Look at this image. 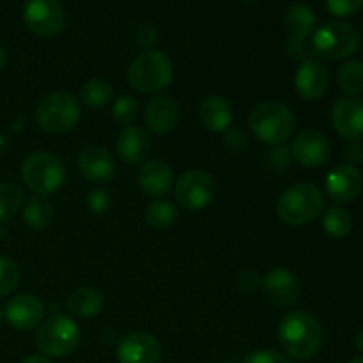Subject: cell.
Listing matches in <instances>:
<instances>
[{
	"instance_id": "cell-6",
	"label": "cell",
	"mask_w": 363,
	"mask_h": 363,
	"mask_svg": "<svg viewBox=\"0 0 363 363\" xmlns=\"http://www.w3.org/2000/svg\"><path fill=\"white\" fill-rule=\"evenodd\" d=\"M21 179L35 195L48 197L60 190L66 181V169L55 155L38 151L28 155L21 163Z\"/></svg>"
},
{
	"instance_id": "cell-17",
	"label": "cell",
	"mask_w": 363,
	"mask_h": 363,
	"mask_svg": "<svg viewBox=\"0 0 363 363\" xmlns=\"http://www.w3.org/2000/svg\"><path fill=\"white\" fill-rule=\"evenodd\" d=\"M363 186V176L353 165H339L332 169L326 176L325 191L337 204L353 202L360 195Z\"/></svg>"
},
{
	"instance_id": "cell-27",
	"label": "cell",
	"mask_w": 363,
	"mask_h": 363,
	"mask_svg": "<svg viewBox=\"0 0 363 363\" xmlns=\"http://www.w3.org/2000/svg\"><path fill=\"white\" fill-rule=\"evenodd\" d=\"M337 84L347 96H357L363 91V62L351 59L339 67Z\"/></svg>"
},
{
	"instance_id": "cell-20",
	"label": "cell",
	"mask_w": 363,
	"mask_h": 363,
	"mask_svg": "<svg viewBox=\"0 0 363 363\" xmlns=\"http://www.w3.org/2000/svg\"><path fill=\"white\" fill-rule=\"evenodd\" d=\"M116 149L119 158L128 165H142L147 162L152 151L151 137L138 126H126L117 137Z\"/></svg>"
},
{
	"instance_id": "cell-15",
	"label": "cell",
	"mask_w": 363,
	"mask_h": 363,
	"mask_svg": "<svg viewBox=\"0 0 363 363\" xmlns=\"http://www.w3.org/2000/svg\"><path fill=\"white\" fill-rule=\"evenodd\" d=\"M291 155L300 165L315 169L328 162L330 155H332V145L321 131L305 130L294 138L293 145H291Z\"/></svg>"
},
{
	"instance_id": "cell-26",
	"label": "cell",
	"mask_w": 363,
	"mask_h": 363,
	"mask_svg": "<svg viewBox=\"0 0 363 363\" xmlns=\"http://www.w3.org/2000/svg\"><path fill=\"white\" fill-rule=\"evenodd\" d=\"M80 101L89 108H105L113 101V87L103 78H92L82 85Z\"/></svg>"
},
{
	"instance_id": "cell-14",
	"label": "cell",
	"mask_w": 363,
	"mask_h": 363,
	"mask_svg": "<svg viewBox=\"0 0 363 363\" xmlns=\"http://www.w3.org/2000/svg\"><path fill=\"white\" fill-rule=\"evenodd\" d=\"M332 123L337 133L346 140L363 137V99L357 96H342L332 108Z\"/></svg>"
},
{
	"instance_id": "cell-35",
	"label": "cell",
	"mask_w": 363,
	"mask_h": 363,
	"mask_svg": "<svg viewBox=\"0 0 363 363\" xmlns=\"http://www.w3.org/2000/svg\"><path fill=\"white\" fill-rule=\"evenodd\" d=\"M243 363H294L291 358H287L286 354L279 353V351L273 350H259L252 351L245 357Z\"/></svg>"
},
{
	"instance_id": "cell-8",
	"label": "cell",
	"mask_w": 363,
	"mask_h": 363,
	"mask_svg": "<svg viewBox=\"0 0 363 363\" xmlns=\"http://www.w3.org/2000/svg\"><path fill=\"white\" fill-rule=\"evenodd\" d=\"M360 45V34L346 21H328L312 34L311 52L326 60H340L353 55Z\"/></svg>"
},
{
	"instance_id": "cell-23",
	"label": "cell",
	"mask_w": 363,
	"mask_h": 363,
	"mask_svg": "<svg viewBox=\"0 0 363 363\" xmlns=\"http://www.w3.org/2000/svg\"><path fill=\"white\" fill-rule=\"evenodd\" d=\"M199 119L206 130L213 131V133H222V131L229 130L233 124V106L223 96H208L199 106Z\"/></svg>"
},
{
	"instance_id": "cell-39",
	"label": "cell",
	"mask_w": 363,
	"mask_h": 363,
	"mask_svg": "<svg viewBox=\"0 0 363 363\" xmlns=\"http://www.w3.org/2000/svg\"><path fill=\"white\" fill-rule=\"evenodd\" d=\"M6 62H7V53H6V50H4V46L0 45V69H4Z\"/></svg>"
},
{
	"instance_id": "cell-33",
	"label": "cell",
	"mask_w": 363,
	"mask_h": 363,
	"mask_svg": "<svg viewBox=\"0 0 363 363\" xmlns=\"http://www.w3.org/2000/svg\"><path fill=\"white\" fill-rule=\"evenodd\" d=\"M112 206V195L110 191L103 190V188H96L89 194L87 197V208L92 215H105Z\"/></svg>"
},
{
	"instance_id": "cell-24",
	"label": "cell",
	"mask_w": 363,
	"mask_h": 363,
	"mask_svg": "<svg viewBox=\"0 0 363 363\" xmlns=\"http://www.w3.org/2000/svg\"><path fill=\"white\" fill-rule=\"evenodd\" d=\"M105 298L92 287H80L67 296L66 308L71 315L80 319H91L103 311Z\"/></svg>"
},
{
	"instance_id": "cell-7",
	"label": "cell",
	"mask_w": 363,
	"mask_h": 363,
	"mask_svg": "<svg viewBox=\"0 0 363 363\" xmlns=\"http://www.w3.org/2000/svg\"><path fill=\"white\" fill-rule=\"evenodd\" d=\"M82 339L77 323L62 314L52 315L39 325L35 346L46 358H62L73 353Z\"/></svg>"
},
{
	"instance_id": "cell-2",
	"label": "cell",
	"mask_w": 363,
	"mask_h": 363,
	"mask_svg": "<svg viewBox=\"0 0 363 363\" xmlns=\"http://www.w3.org/2000/svg\"><path fill=\"white\" fill-rule=\"evenodd\" d=\"M248 126L262 144L284 145L296 130V117L286 103L266 101L255 106L248 117Z\"/></svg>"
},
{
	"instance_id": "cell-40",
	"label": "cell",
	"mask_w": 363,
	"mask_h": 363,
	"mask_svg": "<svg viewBox=\"0 0 363 363\" xmlns=\"http://www.w3.org/2000/svg\"><path fill=\"white\" fill-rule=\"evenodd\" d=\"M357 347L363 353V330L357 335Z\"/></svg>"
},
{
	"instance_id": "cell-5",
	"label": "cell",
	"mask_w": 363,
	"mask_h": 363,
	"mask_svg": "<svg viewBox=\"0 0 363 363\" xmlns=\"http://www.w3.org/2000/svg\"><path fill=\"white\" fill-rule=\"evenodd\" d=\"M82 117L80 99L64 91L50 92L35 108V121L46 133L60 135L73 130Z\"/></svg>"
},
{
	"instance_id": "cell-9",
	"label": "cell",
	"mask_w": 363,
	"mask_h": 363,
	"mask_svg": "<svg viewBox=\"0 0 363 363\" xmlns=\"http://www.w3.org/2000/svg\"><path fill=\"white\" fill-rule=\"evenodd\" d=\"M176 201L186 211H201L208 208L216 194L213 177L204 170H188L176 183Z\"/></svg>"
},
{
	"instance_id": "cell-41",
	"label": "cell",
	"mask_w": 363,
	"mask_h": 363,
	"mask_svg": "<svg viewBox=\"0 0 363 363\" xmlns=\"http://www.w3.org/2000/svg\"><path fill=\"white\" fill-rule=\"evenodd\" d=\"M350 363H363V357H357L353 360H350Z\"/></svg>"
},
{
	"instance_id": "cell-3",
	"label": "cell",
	"mask_w": 363,
	"mask_h": 363,
	"mask_svg": "<svg viewBox=\"0 0 363 363\" xmlns=\"http://www.w3.org/2000/svg\"><path fill=\"white\" fill-rule=\"evenodd\" d=\"M325 206L321 190L312 183L287 188L277 201V216L287 225H305L318 218Z\"/></svg>"
},
{
	"instance_id": "cell-1",
	"label": "cell",
	"mask_w": 363,
	"mask_h": 363,
	"mask_svg": "<svg viewBox=\"0 0 363 363\" xmlns=\"http://www.w3.org/2000/svg\"><path fill=\"white\" fill-rule=\"evenodd\" d=\"M277 335L284 353L300 362L311 360L323 346L321 325L314 315L303 311H293L284 315Z\"/></svg>"
},
{
	"instance_id": "cell-42",
	"label": "cell",
	"mask_w": 363,
	"mask_h": 363,
	"mask_svg": "<svg viewBox=\"0 0 363 363\" xmlns=\"http://www.w3.org/2000/svg\"><path fill=\"white\" fill-rule=\"evenodd\" d=\"M2 318H4V312L0 311V321H2Z\"/></svg>"
},
{
	"instance_id": "cell-38",
	"label": "cell",
	"mask_w": 363,
	"mask_h": 363,
	"mask_svg": "<svg viewBox=\"0 0 363 363\" xmlns=\"http://www.w3.org/2000/svg\"><path fill=\"white\" fill-rule=\"evenodd\" d=\"M23 363H52V362H50L46 357H43V354H30V357L25 358Z\"/></svg>"
},
{
	"instance_id": "cell-25",
	"label": "cell",
	"mask_w": 363,
	"mask_h": 363,
	"mask_svg": "<svg viewBox=\"0 0 363 363\" xmlns=\"http://www.w3.org/2000/svg\"><path fill=\"white\" fill-rule=\"evenodd\" d=\"M53 216H55V209L53 204L48 201V197H43V195H34L27 201L23 209V222L27 223L30 229L34 230H43L53 222Z\"/></svg>"
},
{
	"instance_id": "cell-22",
	"label": "cell",
	"mask_w": 363,
	"mask_h": 363,
	"mask_svg": "<svg viewBox=\"0 0 363 363\" xmlns=\"http://www.w3.org/2000/svg\"><path fill=\"white\" fill-rule=\"evenodd\" d=\"M137 183L149 197H165L174 186V172L163 160H149L138 169Z\"/></svg>"
},
{
	"instance_id": "cell-28",
	"label": "cell",
	"mask_w": 363,
	"mask_h": 363,
	"mask_svg": "<svg viewBox=\"0 0 363 363\" xmlns=\"http://www.w3.org/2000/svg\"><path fill=\"white\" fill-rule=\"evenodd\" d=\"M351 227H353V218L346 209L330 208L323 215V229L330 238L340 240L351 233Z\"/></svg>"
},
{
	"instance_id": "cell-30",
	"label": "cell",
	"mask_w": 363,
	"mask_h": 363,
	"mask_svg": "<svg viewBox=\"0 0 363 363\" xmlns=\"http://www.w3.org/2000/svg\"><path fill=\"white\" fill-rule=\"evenodd\" d=\"M177 220V208L169 201H155L145 209V222L155 229H169Z\"/></svg>"
},
{
	"instance_id": "cell-29",
	"label": "cell",
	"mask_w": 363,
	"mask_h": 363,
	"mask_svg": "<svg viewBox=\"0 0 363 363\" xmlns=\"http://www.w3.org/2000/svg\"><path fill=\"white\" fill-rule=\"evenodd\" d=\"M23 206V190L18 184H0V223H6L16 215Z\"/></svg>"
},
{
	"instance_id": "cell-11",
	"label": "cell",
	"mask_w": 363,
	"mask_h": 363,
	"mask_svg": "<svg viewBox=\"0 0 363 363\" xmlns=\"http://www.w3.org/2000/svg\"><path fill=\"white\" fill-rule=\"evenodd\" d=\"M289 38H287V52L291 57H307L311 52V45H307V39L314 34L315 14L305 4H294L287 9L284 16Z\"/></svg>"
},
{
	"instance_id": "cell-4",
	"label": "cell",
	"mask_w": 363,
	"mask_h": 363,
	"mask_svg": "<svg viewBox=\"0 0 363 363\" xmlns=\"http://www.w3.org/2000/svg\"><path fill=\"white\" fill-rule=\"evenodd\" d=\"M174 80L172 60L160 50H145L128 67V84L138 92H158Z\"/></svg>"
},
{
	"instance_id": "cell-18",
	"label": "cell",
	"mask_w": 363,
	"mask_h": 363,
	"mask_svg": "<svg viewBox=\"0 0 363 363\" xmlns=\"http://www.w3.org/2000/svg\"><path fill=\"white\" fill-rule=\"evenodd\" d=\"M78 169L87 181L106 184L116 176V162L103 145H87L78 155Z\"/></svg>"
},
{
	"instance_id": "cell-36",
	"label": "cell",
	"mask_w": 363,
	"mask_h": 363,
	"mask_svg": "<svg viewBox=\"0 0 363 363\" xmlns=\"http://www.w3.org/2000/svg\"><path fill=\"white\" fill-rule=\"evenodd\" d=\"M135 39H137V43L142 48L152 50V46L158 41V32H156V28L151 27V25H140V27L137 28Z\"/></svg>"
},
{
	"instance_id": "cell-31",
	"label": "cell",
	"mask_w": 363,
	"mask_h": 363,
	"mask_svg": "<svg viewBox=\"0 0 363 363\" xmlns=\"http://www.w3.org/2000/svg\"><path fill=\"white\" fill-rule=\"evenodd\" d=\"M138 99L131 94H123L119 98L113 99L112 103V116L121 124H131L138 117Z\"/></svg>"
},
{
	"instance_id": "cell-10",
	"label": "cell",
	"mask_w": 363,
	"mask_h": 363,
	"mask_svg": "<svg viewBox=\"0 0 363 363\" xmlns=\"http://www.w3.org/2000/svg\"><path fill=\"white\" fill-rule=\"evenodd\" d=\"M23 21L28 30L39 38H53L64 28L66 14L59 0H27Z\"/></svg>"
},
{
	"instance_id": "cell-34",
	"label": "cell",
	"mask_w": 363,
	"mask_h": 363,
	"mask_svg": "<svg viewBox=\"0 0 363 363\" xmlns=\"http://www.w3.org/2000/svg\"><path fill=\"white\" fill-rule=\"evenodd\" d=\"M326 7L333 16L347 18L362 9L363 0H326Z\"/></svg>"
},
{
	"instance_id": "cell-12",
	"label": "cell",
	"mask_w": 363,
	"mask_h": 363,
	"mask_svg": "<svg viewBox=\"0 0 363 363\" xmlns=\"http://www.w3.org/2000/svg\"><path fill=\"white\" fill-rule=\"evenodd\" d=\"M162 344L145 332L126 333L117 344L119 363H158L162 360Z\"/></svg>"
},
{
	"instance_id": "cell-21",
	"label": "cell",
	"mask_w": 363,
	"mask_h": 363,
	"mask_svg": "<svg viewBox=\"0 0 363 363\" xmlns=\"http://www.w3.org/2000/svg\"><path fill=\"white\" fill-rule=\"evenodd\" d=\"M144 123L151 133H170L179 123V105L170 96H155L145 106Z\"/></svg>"
},
{
	"instance_id": "cell-19",
	"label": "cell",
	"mask_w": 363,
	"mask_h": 363,
	"mask_svg": "<svg viewBox=\"0 0 363 363\" xmlns=\"http://www.w3.org/2000/svg\"><path fill=\"white\" fill-rule=\"evenodd\" d=\"M330 74L325 64L318 59H305L294 77V89L298 96L307 101L319 99L328 89Z\"/></svg>"
},
{
	"instance_id": "cell-32",
	"label": "cell",
	"mask_w": 363,
	"mask_h": 363,
	"mask_svg": "<svg viewBox=\"0 0 363 363\" xmlns=\"http://www.w3.org/2000/svg\"><path fill=\"white\" fill-rule=\"evenodd\" d=\"M20 284V269L9 257H0V296L13 293Z\"/></svg>"
},
{
	"instance_id": "cell-37",
	"label": "cell",
	"mask_w": 363,
	"mask_h": 363,
	"mask_svg": "<svg viewBox=\"0 0 363 363\" xmlns=\"http://www.w3.org/2000/svg\"><path fill=\"white\" fill-rule=\"evenodd\" d=\"M223 144H225V147L230 149V151H243L248 144V138L241 130H230L227 131Z\"/></svg>"
},
{
	"instance_id": "cell-43",
	"label": "cell",
	"mask_w": 363,
	"mask_h": 363,
	"mask_svg": "<svg viewBox=\"0 0 363 363\" xmlns=\"http://www.w3.org/2000/svg\"><path fill=\"white\" fill-rule=\"evenodd\" d=\"M245 2H255V0H245Z\"/></svg>"
},
{
	"instance_id": "cell-16",
	"label": "cell",
	"mask_w": 363,
	"mask_h": 363,
	"mask_svg": "<svg viewBox=\"0 0 363 363\" xmlns=\"http://www.w3.org/2000/svg\"><path fill=\"white\" fill-rule=\"evenodd\" d=\"M262 287H264L268 300L282 308L293 307L301 296L300 280L286 268H273L262 280Z\"/></svg>"
},
{
	"instance_id": "cell-13",
	"label": "cell",
	"mask_w": 363,
	"mask_h": 363,
	"mask_svg": "<svg viewBox=\"0 0 363 363\" xmlns=\"http://www.w3.org/2000/svg\"><path fill=\"white\" fill-rule=\"evenodd\" d=\"M4 318L11 328L18 332H28L39 326L45 319V305L38 296L30 293L18 294L7 301L4 308Z\"/></svg>"
}]
</instances>
